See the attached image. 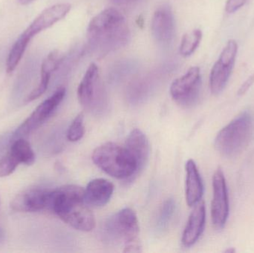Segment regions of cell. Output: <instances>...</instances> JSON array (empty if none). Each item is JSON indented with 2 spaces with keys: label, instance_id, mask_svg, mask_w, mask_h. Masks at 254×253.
Returning <instances> with one entry per match:
<instances>
[{
  "label": "cell",
  "instance_id": "6da1fadb",
  "mask_svg": "<svg viewBox=\"0 0 254 253\" xmlns=\"http://www.w3.org/2000/svg\"><path fill=\"white\" fill-rule=\"evenodd\" d=\"M130 32L125 16L116 8H107L89 22L87 39L92 52L104 56L124 47Z\"/></svg>",
  "mask_w": 254,
  "mask_h": 253
},
{
  "label": "cell",
  "instance_id": "7a4b0ae2",
  "mask_svg": "<svg viewBox=\"0 0 254 253\" xmlns=\"http://www.w3.org/2000/svg\"><path fill=\"white\" fill-rule=\"evenodd\" d=\"M84 189L66 185L50 190L48 210L77 230L90 232L96 226L95 215L85 202Z\"/></svg>",
  "mask_w": 254,
  "mask_h": 253
},
{
  "label": "cell",
  "instance_id": "3957f363",
  "mask_svg": "<svg viewBox=\"0 0 254 253\" xmlns=\"http://www.w3.org/2000/svg\"><path fill=\"white\" fill-rule=\"evenodd\" d=\"M92 160L101 170L116 179L132 181L137 177V164L126 147L106 143L94 150Z\"/></svg>",
  "mask_w": 254,
  "mask_h": 253
},
{
  "label": "cell",
  "instance_id": "277c9868",
  "mask_svg": "<svg viewBox=\"0 0 254 253\" xmlns=\"http://www.w3.org/2000/svg\"><path fill=\"white\" fill-rule=\"evenodd\" d=\"M253 130V120L248 111L236 117L222 129L215 139V147L225 157H234L247 147Z\"/></svg>",
  "mask_w": 254,
  "mask_h": 253
},
{
  "label": "cell",
  "instance_id": "5b68a950",
  "mask_svg": "<svg viewBox=\"0 0 254 253\" xmlns=\"http://www.w3.org/2000/svg\"><path fill=\"white\" fill-rule=\"evenodd\" d=\"M71 4L68 3H60L43 10L19 36L12 46L13 49L19 53H25L28 43L34 36L64 19L71 10Z\"/></svg>",
  "mask_w": 254,
  "mask_h": 253
},
{
  "label": "cell",
  "instance_id": "8992f818",
  "mask_svg": "<svg viewBox=\"0 0 254 253\" xmlns=\"http://www.w3.org/2000/svg\"><path fill=\"white\" fill-rule=\"evenodd\" d=\"M77 97L88 111H98L104 107L107 100L105 90L96 64H91L85 73L77 89Z\"/></svg>",
  "mask_w": 254,
  "mask_h": 253
},
{
  "label": "cell",
  "instance_id": "52a82bcc",
  "mask_svg": "<svg viewBox=\"0 0 254 253\" xmlns=\"http://www.w3.org/2000/svg\"><path fill=\"white\" fill-rule=\"evenodd\" d=\"M106 231L116 240L123 241L125 246L139 244V222L131 208H124L112 216L106 224Z\"/></svg>",
  "mask_w": 254,
  "mask_h": 253
},
{
  "label": "cell",
  "instance_id": "ba28073f",
  "mask_svg": "<svg viewBox=\"0 0 254 253\" xmlns=\"http://www.w3.org/2000/svg\"><path fill=\"white\" fill-rule=\"evenodd\" d=\"M201 72L198 67H192L188 72L176 79L170 87L172 98L179 105L192 106L199 98L201 90Z\"/></svg>",
  "mask_w": 254,
  "mask_h": 253
},
{
  "label": "cell",
  "instance_id": "9c48e42d",
  "mask_svg": "<svg viewBox=\"0 0 254 253\" xmlns=\"http://www.w3.org/2000/svg\"><path fill=\"white\" fill-rule=\"evenodd\" d=\"M237 52L238 44L235 40H230L210 72V86L213 95H219L225 89L234 69Z\"/></svg>",
  "mask_w": 254,
  "mask_h": 253
},
{
  "label": "cell",
  "instance_id": "30bf717a",
  "mask_svg": "<svg viewBox=\"0 0 254 253\" xmlns=\"http://www.w3.org/2000/svg\"><path fill=\"white\" fill-rule=\"evenodd\" d=\"M213 196L211 203V217L213 226L217 230L225 227L229 215V200L226 180L220 168L213 177Z\"/></svg>",
  "mask_w": 254,
  "mask_h": 253
},
{
  "label": "cell",
  "instance_id": "8fae6325",
  "mask_svg": "<svg viewBox=\"0 0 254 253\" xmlns=\"http://www.w3.org/2000/svg\"><path fill=\"white\" fill-rule=\"evenodd\" d=\"M65 95V88L58 89L50 98L43 101L37 107L32 114L19 126L16 133L18 135H28L40 127L59 106Z\"/></svg>",
  "mask_w": 254,
  "mask_h": 253
},
{
  "label": "cell",
  "instance_id": "7c38bea8",
  "mask_svg": "<svg viewBox=\"0 0 254 253\" xmlns=\"http://www.w3.org/2000/svg\"><path fill=\"white\" fill-rule=\"evenodd\" d=\"M50 190L31 188L18 194L10 206L13 210L20 212H40L48 209Z\"/></svg>",
  "mask_w": 254,
  "mask_h": 253
},
{
  "label": "cell",
  "instance_id": "4fadbf2b",
  "mask_svg": "<svg viewBox=\"0 0 254 253\" xmlns=\"http://www.w3.org/2000/svg\"><path fill=\"white\" fill-rule=\"evenodd\" d=\"M152 35L162 44H168L174 38L176 25L174 16L168 5L157 9L152 19Z\"/></svg>",
  "mask_w": 254,
  "mask_h": 253
},
{
  "label": "cell",
  "instance_id": "5bb4252c",
  "mask_svg": "<svg viewBox=\"0 0 254 253\" xmlns=\"http://www.w3.org/2000/svg\"><path fill=\"white\" fill-rule=\"evenodd\" d=\"M205 221V204L199 202L194 206L182 235V245L185 248H190L196 243L204 231Z\"/></svg>",
  "mask_w": 254,
  "mask_h": 253
},
{
  "label": "cell",
  "instance_id": "9a60e30c",
  "mask_svg": "<svg viewBox=\"0 0 254 253\" xmlns=\"http://www.w3.org/2000/svg\"><path fill=\"white\" fill-rule=\"evenodd\" d=\"M137 164V175L143 171L149 160L150 147L149 140L144 133L134 129L128 134L125 145Z\"/></svg>",
  "mask_w": 254,
  "mask_h": 253
},
{
  "label": "cell",
  "instance_id": "2e32d148",
  "mask_svg": "<svg viewBox=\"0 0 254 253\" xmlns=\"http://www.w3.org/2000/svg\"><path fill=\"white\" fill-rule=\"evenodd\" d=\"M114 185L108 180L96 178L88 184L84 191L85 202L88 205L101 207L108 203L114 192Z\"/></svg>",
  "mask_w": 254,
  "mask_h": 253
},
{
  "label": "cell",
  "instance_id": "e0dca14e",
  "mask_svg": "<svg viewBox=\"0 0 254 253\" xmlns=\"http://www.w3.org/2000/svg\"><path fill=\"white\" fill-rule=\"evenodd\" d=\"M63 61V56L58 51L51 52L43 62L41 66V78L37 87L27 98V102H31L43 95L47 90L51 76L56 71Z\"/></svg>",
  "mask_w": 254,
  "mask_h": 253
},
{
  "label": "cell",
  "instance_id": "ac0fdd59",
  "mask_svg": "<svg viewBox=\"0 0 254 253\" xmlns=\"http://www.w3.org/2000/svg\"><path fill=\"white\" fill-rule=\"evenodd\" d=\"M204 193L202 179L194 160H188L186 163V202L188 206H195L201 202Z\"/></svg>",
  "mask_w": 254,
  "mask_h": 253
},
{
  "label": "cell",
  "instance_id": "d6986e66",
  "mask_svg": "<svg viewBox=\"0 0 254 253\" xmlns=\"http://www.w3.org/2000/svg\"><path fill=\"white\" fill-rule=\"evenodd\" d=\"M12 155L19 163L30 166L35 161V154L28 141L19 138L12 144L10 149Z\"/></svg>",
  "mask_w": 254,
  "mask_h": 253
},
{
  "label": "cell",
  "instance_id": "ffe728a7",
  "mask_svg": "<svg viewBox=\"0 0 254 253\" xmlns=\"http://www.w3.org/2000/svg\"><path fill=\"white\" fill-rule=\"evenodd\" d=\"M202 39L201 30L195 29L184 35L180 46V53L183 56H189L196 50Z\"/></svg>",
  "mask_w": 254,
  "mask_h": 253
},
{
  "label": "cell",
  "instance_id": "44dd1931",
  "mask_svg": "<svg viewBox=\"0 0 254 253\" xmlns=\"http://www.w3.org/2000/svg\"><path fill=\"white\" fill-rule=\"evenodd\" d=\"M83 121H84V114L82 112L79 113L70 125L67 132V138L68 141L71 142H77L83 138L85 134Z\"/></svg>",
  "mask_w": 254,
  "mask_h": 253
},
{
  "label": "cell",
  "instance_id": "7402d4cb",
  "mask_svg": "<svg viewBox=\"0 0 254 253\" xmlns=\"http://www.w3.org/2000/svg\"><path fill=\"white\" fill-rule=\"evenodd\" d=\"M175 209H176V203L173 199H167L164 202L161 211H160L159 217H158V224L161 228L167 227L173 217Z\"/></svg>",
  "mask_w": 254,
  "mask_h": 253
},
{
  "label": "cell",
  "instance_id": "603a6c76",
  "mask_svg": "<svg viewBox=\"0 0 254 253\" xmlns=\"http://www.w3.org/2000/svg\"><path fill=\"white\" fill-rule=\"evenodd\" d=\"M19 162L10 152L0 159V178L11 175L19 165Z\"/></svg>",
  "mask_w": 254,
  "mask_h": 253
},
{
  "label": "cell",
  "instance_id": "cb8c5ba5",
  "mask_svg": "<svg viewBox=\"0 0 254 253\" xmlns=\"http://www.w3.org/2000/svg\"><path fill=\"white\" fill-rule=\"evenodd\" d=\"M248 0H228L225 4V10L227 13H233L246 4Z\"/></svg>",
  "mask_w": 254,
  "mask_h": 253
},
{
  "label": "cell",
  "instance_id": "d4e9b609",
  "mask_svg": "<svg viewBox=\"0 0 254 253\" xmlns=\"http://www.w3.org/2000/svg\"><path fill=\"white\" fill-rule=\"evenodd\" d=\"M254 74H252V76L248 78V80L242 85L240 89H239L238 91V95L239 96H242V95H244L246 92L249 91V89L252 87V85L254 84Z\"/></svg>",
  "mask_w": 254,
  "mask_h": 253
},
{
  "label": "cell",
  "instance_id": "484cf974",
  "mask_svg": "<svg viewBox=\"0 0 254 253\" xmlns=\"http://www.w3.org/2000/svg\"><path fill=\"white\" fill-rule=\"evenodd\" d=\"M112 1L118 4H127L134 2V1H137V0H112Z\"/></svg>",
  "mask_w": 254,
  "mask_h": 253
},
{
  "label": "cell",
  "instance_id": "4316f807",
  "mask_svg": "<svg viewBox=\"0 0 254 253\" xmlns=\"http://www.w3.org/2000/svg\"><path fill=\"white\" fill-rule=\"evenodd\" d=\"M34 1V0H18L19 3L21 4H23V5H25V4H28L29 3H31V1Z\"/></svg>",
  "mask_w": 254,
  "mask_h": 253
},
{
  "label": "cell",
  "instance_id": "83f0119b",
  "mask_svg": "<svg viewBox=\"0 0 254 253\" xmlns=\"http://www.w3.org/2000/svg\"><path fill=\"white\" fill-rule=\"evenodd\" d=\"M3 239H4V233H3L2 230L0 229V242H2Z\"/></svg>",
  "mask_w": 254,
  "mask_h": 253
}]
</instances>
